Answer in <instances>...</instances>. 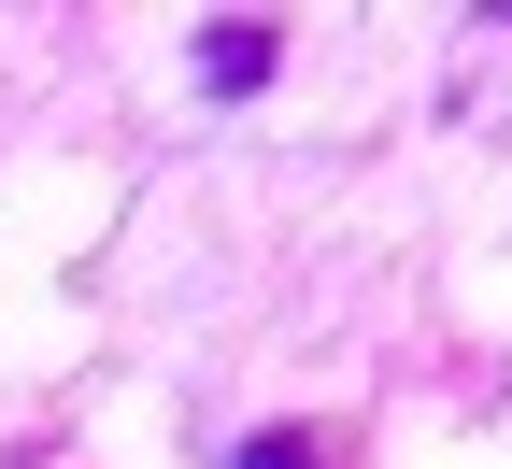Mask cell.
I'll use <instances>...</instances> for the list:
<instances>
[{
  "label": "cell",
  "mask_w": 512,
  "mask_h": 469,
  "mask_svg": "<svg viewBox=\"0 0 512 469\" xmlns=\"http://www.w3.org/2000/svg\"><path fill=\"white\" fill-rule=\"evenodd\" d=\"M185 57H200V100H256V86L285 72V15H200Z\"/></svg>",
  "instance_id": "cell-1"
},
{
  "label": "cell",
  "mask_w": 512,
  "mask_h": 469,
  "mask_svg": "<svg viewBox=\"0 0 512 469\" xmlns=\"http://www.w3.org/2000/svg\"><path fill=\"white\" fill-rule=\"evenodd\" d=\"M242 469H356V441H342V427H299V413H285V427H256V441H242Z\"/></svg>",
  "instance_id": "cell-2"
}]
</instances>
